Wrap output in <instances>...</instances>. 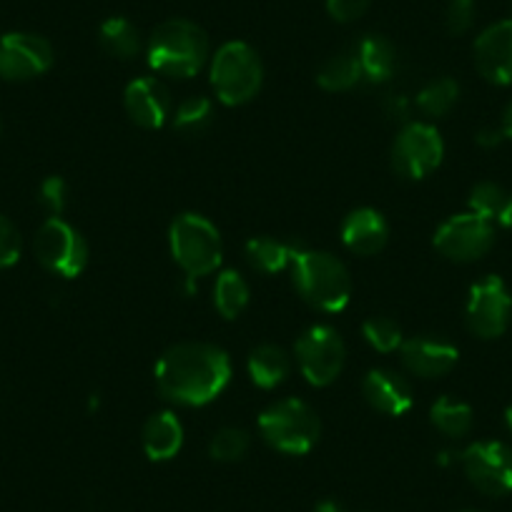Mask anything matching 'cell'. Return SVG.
I'll return each mask as SVG.
<instances>
[{
    "instance_id": "obj_37",
    "label": "cell",
    "mask_w": 512,
    "mask_h": 512,
    "mask_svg": "<svg viewBox=\"0 0 512 512\" xmlns=\"http://www.w3.org/2000/svg\"><path fill=\"white\" fill-rule=\"evenodd\" d=\"M502 141H505L502 128L492 126V128H482V131H477V144L485 146V149H495V146H500Z\"/></svg>"
},
{
    "instance_id": "obj_23",
    "label": "cell",
    "mask_w": 512,
    "mask_h": 512,
    "mask_svg": "<svg viewBox=\"0 0 512 512\" xmlns=\"http://www.w3.org/2000/svg\"><path fill=\"white\" fill-rule=\"evenodd\" d=\"M294 244L272 239V236H254L246 241V259L262 274H277L292 264Z\"/></svg>"
},
{
    "instance_id": "obj_40",
    "label": "cell",
    "mask_w": 512,
    "mask_h": 512,
    "mask_svg": "<svg viewBox=\"0 0 512 512\" xmlns=\"http://www.w3.org/2000/svg\"><path fill=\"white\" fill-rule=\"evenodd\" d=\"M317 512H344V507L337 500H322L317 505Z\"/></svg>"
},
{
    "instance_id": "obj_22",
    "label": "cell",
    "mask_w": 512,
    "mask_h": 512,
    "mask_svg": "<svg viewBox=\"0 0 512 512\" xmlns=\"http://www.w3.org/2000/svg\"><path fill=\"white\" fill-rule=\"evenodd\" d=\"M98 41H101L103 51L108 56L121 58V61H131L141 51L139 28L128 21V18L121 16H113L101 23V28H98Z\"/></svg>"
},
{
    "instance_id": "obj_4",
    "label": "cell",
    "mask_w": 512,
    "mask_h": 512,
    "mask_svg": "<svg viewBox=\"0 0 512 512\" xmlns=\"http://www.w3.org/2000/svg\"><path fill=\"white\" fill-rule=\"evenodd\" d=\"M264 81L262 58L249 43L229 41L216 51L211 61V86L216 98L226 106L249 103Z\"/></svg>"
},
{
    "instance_id": "obj_19",
    "label": "cell",
    "mask_w": 512,
    "mask_h": 512,
    "mask_svg": "<svg viewBox=\"0 0 512 512\" xmlns=\"http://www.w3.org/2000/svg\"><path fill=\"white\" fill-rule=\"evenodd\" d=\"M141 442H144V452L149 455V460L166 462L179 455L181 445H184V427L174 412H156L146 420Z\"/></svg>"
},
{
    "instance_id": "obj_5",
    "label": "cell",
    "mask_w": 512,
    "mask_h": 512,
    "mask_svg": "<svg viewBox=\"0 0 512 512\" xmlns=\"http://www.w3.org/2000/svg\"><path fill=\"white\" fill-rule=\"evenodd\" d=\"M169 246L174 262L191 279L214 272L224 256L219 229L206 216L194 214V211L176 216L169 231Z\"/></svg>"
},
{
    "instance_id": "obj_18",
    "label": "cell",
    "mask_w": 512,
    "mask_h": 512,
    "mask_svg": "<svg viewBox=\"0 0 512 512\" xmlns=\"http://www.w3.org/2000/svg\"><path fill=\"white\" fill-rule=\"evenodd\" d=\"M387 239H390V226L377 209H369V206L354 209L342 224L344 246L359 256H372L382 251Z\"/></svg>"
},
{
    "instance_id": "obj_24",
    "label": "cell",
    "mask_w": 512,
    "mask_h": 512,
    "mask_svg": "<svg viewBox=\"0 0 512 512\" xmlns=\"http://www.w3.org/2000/svg\"><path fill=\"white\" fill-rule=\"evenodd\" d=\"M362 66H359L357 53L352 51H339L329 56L317 71V83L324 91H349L362 81Z\"/></svg>"
},
{
    "instance_id": "obj_26",
    "label": "cell",
    "mask_w": 512,
    "mask_h": 512,
    "mask_svg": "<svg viewBox=\"0 0 512 512\" xmlns=\"http://www.w3.org/2000/svg\"><path fill=\"white\" fill-rule=\"evenodd\" d=\"M214 304L216 312L224 319H236L249 304V284L239 272L229 269L221 272L214 287Z\"/></svg>"
},
{
    "instance_id": "obj_30",
    "label": "cell",
    "mask_w": 512,
    "mask_h": 512,
    "mask_svg": "<svg viewBox=\"0 0 512 512\" xmlns=\"http://www.w3.org/2000/svg\"><path fill=\"white\" fill-rule=\"evenodd\" d=\"M362 334L377 352H395L402 347V329L390 317H369L362 324Z\"/></svg>"
},
{
    "instance_id": "obj_15",
    "label": "cell",
    "mask_w": 512,
    "mask_h": 512,
    "mask_svg": "<svg viewBox=\"0 0 512 512\" xmlns=\"http://www.w3.org/2000/svg\"><path fill=\"white\" fill-rule=\"evenodd\" d=\"M123 106L131 121L139 123L141 128H161L171 116V93L159 78H136L128 83L126 96H123Z\"/></svg>"
},
{
    "instance_id": "obj_29",
    "label": "cell",
    "mask_w": 512,
    "mask_h": 512,
    "mask_svg": "<svg viewBox=\"0 0 512 512\" xmlns=\"http://www.w3.org/2000/svg\"><path fill=\"white\" fill-rule=\"evenodd\" d=\"M249 435L239 427H224V430L216 432L209 442V455L216 462H239L244 460V455L249 452Z\"/></svg>"
},
{
    "instance_id": "obj_13",
    "label": "cell",
    "mask_w": 512,
    "mask_h": 512,
    "mask_svg": "<svg viewBox=\"0 0 512 512\" xmlns=\"http://www.w3.org/2000/svg\"><path fill=\"white\" fill-rule=\"evenodd\" d=\"M53 66V46L36 33H6L0 38V78L31 81Z\"/></svg>"
},
{
    "instance_id": "obj_11",
    "label": "cell",
    "mask_w": 512,
    "mask_h": 512,
    "mask_svg": "<svg viewBox=\"0 0 512 512\" xmlns=\"http://www.w3.org/2000/svg\"><path fill=\"white\" fill-rule=\"evenodd\" d=\"M512 317V297L505 282L495 274L472 284L467 297L465 319L467 327L480 339H497L505 334Z\"/></svg>"
},
{
    "instance_id": "obj_16",
    "label": "cell",
    "mask_w": 512,
    "mask_h": 512,
    "mask_svg": "<svg viewBox=\"0 0 512 512\" xmlns=\"http://www.w3.org/2000/svg\"><path fill=\"white\" fill-rule=\"evenodd\" d=\"M402 362L417 377H442L450 372L460 359V352L452 342L442 337H432V334H422V337H412L402 342L400 347Z\"/></svg>"
},
{
    "instance_id": "obj_21",
    "label": "cell",
    "mask_w": 512,
    "mask_h": 512,
    "mask_svg": "<svg viewBox=\"0 0 512 512\" xmlns=\"http://www.w3.org/2000/svg\"><path fill=\"white\" fill-rule=\"evenodd\" d=\"M246 367H249V377L256 387L274 390V387H279L289 377L292 359L277 344H262V347L251 349Z\"/></svg>"
},
{
    "instance_id": "obj_25",
    "label": "cell",
    "mask_w": 512,
    "mask_h": 512,
    "mask_svg": "<svg viewBox=\"0 0 512 512\" xmlns=\"http://www.w3.org/2000/svg\"><path fill=\"white\" fill-rule=\"evenodd\" d=\"M430 422L445 437H465L472 430V407L457 397H440L430 410Z\"/></svg>"
},
{
    "instance_id": "obj_9",
    "label": "cell",
    "mask_w": 512,
    "mask_h": 512,
    "mask_svg": "<svg viewBox=\"0 0 512 512\" xmlns=\"http://www.w3.org/2000/svg\"><path fill=\"white\" fill-rule=\"evenodd\" d=\"M294 352H297L299 369L314 387L332 384L342 374L344 359H347L344 339L339 337L337 329L327 327V324H317V327L307 329L297 339Z\"/></svg>"
},
{
    "instance_id": "obj_36",
    "label": "cell",
    "mask_w": 512,
    "mask_h": 512,
    "mask_svg": "<svg viewBox=\"0 0 512 512\" xmlns=\"http://www.w3.org/2000/svg\"><path fill=\"white\" fill-rule=\"evenodd\" d=\"M384 111H387L390 118L407 121V116H410V101L405 96H390V101L384 103Z\"/></svg>"
},
{
    "instance_id": "obj_14",
    "label": "cell",
    "mask_w": 512,
    "mask_h": 512,
    "mask_svg": "<svg viewBox=\"0 0 512 512\" xmlns=\"http://www.w3.org/2000/svg\"><path fill=\"white\" fill-rule=\"evenodd\" d=\"M475 66L495 86L512 83V21L492 23L475 41Z\"/></svg>"
},
{
    "instance_id": "obj_6",
    "label": "cell",
    "mask_w": 512,
    "mask_h": 512,
    "mask_svg": "<svg viewBox=\"0 0 512 512\" xmlns=\"http://www.w3.org/2000/svg\"><path fill=\"white\" fill-rule=\"evenodd\" d=\"M264 442L284 455H307L319 440V417L312 407L297 397L274 402L259 417Z\"/></svg>"
},
{
    "instance_id": "obj_27",
    "label": "cell",
    "mask_w": 512,
    "mask_h": 512,
    "mask_svg": "<svg viewBox=\"0 0 512 512\" xmlns=\"http://www.w3.org/2000/svg\"><path fill=\"white\" fill-rule=\"evenodd\" d=\"M460 101V83L450 76L435 78L417 93V108L430 118H442Z\"/></svg>"
},
{
    "instance_id": "obj_38",
    "label": "cell",
    "mask_w": 512,
    "mask_h": 512,
    "mask_svg": "<svg viewBox=\"0 0 512 512\" xmlns=\"http://www.w3.org/2000/svg\"><path fill=\"white\" fill-rule=\"evenodd\" d=\"M500 128H502V134H505V139H512V101L507 103L505 111H502Z\"/></svg>"
},
{
    "instance_id": "obj_28",
    "label": "cell",
    "mask_w": 512,
    "mask_h": 512,
    "mask_svg": "<svg viewBox=\"0 0 512 512\" xmlns=\"http://www.w3.org/2000/svg\"><path fill=\"white\" fill-rule=\"evenodd\" d=\"M211 101L206 96H191L179 103L174 113V128L186 136H199L204 134L206 128L211 126Z\"/></svg>"
},
{
    "instance_id": "obj_32",
    "label": "cell",
    "mask_w": 512,
    "mask_h": 512,
    "mask_svg": "<svg viewBox=\"0 0 512 512\" xmlns=\"http://www.w3.org/2000/svg\"><path fill=\"white\" fill-rule=\"evenodd\" d=\"M23 251V239L21 231L16 229L8 216L0 214V269H8L21 259Z\"/></svg>"
},
{
    "instance_id": "obj_35",
    "label": "cell",
    "mask_w": 512,
    "mask_h": 512,
    "mask_svg": "<svg viewBox=\"0 0 512 512\" xmlns=\"http://www.w3.org/2000/svg\"><path fill=\"white\" fill-rule=\"evenodd\" d=\"M372 0H327L329 16L337 23H354L367 13Z\"/></svg>"
},
{
    "instance_id": "obj_12",
    "label": "cell",
    "mask_w": 512,
    "mask_h": 512,
    "mask_svg": "<svg viewBox=\"0 0 512 512\" xmlns=\"http://www.w3.org/2000/svg\"><path fill=\"white\" fill-rule=\"evenodd\" d=\"M462 467L472 485L490 497L512 492V447L505 442H472L462 452Z\"/></svg>"
},
{
    "instance_id": "obj_3",
    "label": "cell",
    "mask_w": 512,
    "mask_h": 512,
    "mask_svg": "<svg viewBox=\"0 0 512 512\" xmlns=\"http://www.w3.org/2000/svg\"><path fill=\"white\" fill-rule=\"evenodd\" d=\"M149 66L169 78H191L209 61V36L186 18H171L156 26L146 46Z\"/></svg>"
},
{
    "instance_id": "obj_31",
    "label": "cell",
    "mask_w": 512,
    "mask_h": 512,
    "mask_svg": "<svg viewBox=\"0 0 512 512\" xmlns=\"http://www.w3.org/2000/svg\"><path fill=\"white\" fill-rule=\"evenodd\" d=\"M505 201V189H502L500 184H495V181H480V184L470 191V211L477 216H485V219L490 221H497Z\"/></svg>"
},
{
    "instance_id": "obj_8",
    "label": "cell",
    "mask_w": 512,
    "mask_h": 512,
    "mask_svg": "<svg viewBox=\"0 0 512 512\" xmlns=\"http://www.w3.org/2000/svg\"><path fill=\"white\" fill-rule=\"evenodd\" d=\"M445 156V141L432 123L412 121L392 144V169L402 179L420 181L430 176Z\"/></svg>"
},
{
    "instance_id": "obj_20",
    "label": "cell",
    "mask_w": 512,
    "mask_h": 512,
    "mask_svg": "<svg viewBox=\"0 0 512 512\" xmlns=\"http://www.w3.org/2000/svg\"><path fill=\"white\" fill-rule=\"evenodd\" d=\"M359 58V66H362V76L369 83H384L390 81L397 71V51L392 46L390 38L377 36V33H369L354 48Z\"/></svg>"
},
{
    "instance_id": "obj_39",
    "label": "cell",
    "mask_w": 512,
    "mask_h": 512,
    "mask_svg": "<svg viewBox=\"0 0 512 512\" xmlns=\"http://www.w3.org/2000/svg\"><path fill=\"white\" fill-rule=\"evenodd\" d=\"M497 221H500V226H505V229H512V196H507V201H505V206H502Z\"/></svg>"
},
{
    "instance_id": "obj_33",
    "label": "cell",
    "mask_w": 512,
    "mask_h": 512,
    "mask_svg": "<svg viewBox=\"0 0 512 512\" xmlns=\"http://www.w3.org/2000/svg\"><path fill=\"white\" fill-rule=\"evenodd\" d=\"M38 199H41L43 209L51 216H61V211L66 209L68 201V186L61 176H48L46 181L38 189Z\"/></svg>"
},
{
    "instance_id": "obj_17",
    "label": "cell",
    "mask_w": 512,
    "mask_h": 512,
    "mask_svg": "<svg viewBox=\"0 0 512 512\" xmlns=\"http://www.w3.org/2000/svg\"><path fill=\"white\" fill-rule=\"evenodd\" d=\"M362 392L374 410L400 417L412 410V387L395 369H372L362 382Z\"/></svg>"
},
{
    "instance_id": "obj_10",
    "label": "cell",
    "mask_w": 512,
    "mask_h": 512,
    "mask_svg": "<svg viewBox=\"0 0 512 512\" xmlns=\"http://www.w3.org/2000/svg\"><path fill=\"white\" fill-rule=\"evenodd\" d=\"M495 244V224L472 211L455 214L435 231V249L445 259L470 264L482 259Z\"/></svg>"
},
{
    "instance_id": "obj_41",
    "label": "cell",
    "mask_w": 512,
    "mask_h": 512,
    "mask_svg": "<svg viewBox=\"0 0 512 512\" xmlns=\"http://www.w3.org/2000/svg\"><path fill=\"white\" fill-rule=\"evenodd\" d=\"M505 425H507V430L512 432V405L505 410Z\"/></svg>"
},
{
    "instance_id": "obj_2",
    "label": "cell",
    "mask_w": 512,
    "mask_h": 512,
    "mask_svg": "<svg viewBox=\"0 0 512 512\" xmlns=\"http://www.w3.org/2000/svg\"><path fill=\"white\" fill-rule=\"evenodd\" d=\"M292 279L297 292L319 312H342L352 297V277L347 267L329 251L294 246Z\"/></svg>"
},
{
    "instance_id": "obj_34",
    "label": "cell",
    "mask_w": 512,
    "mask_h": 512,
    "mask_svg": "<svg viewBox=\"0 0 512 512\" xmlns=\"http://www.w3.org/2000/svg\"><path fill=\"white\" fill-rule=\"evenodd\" d=\"M445 23L452 36H462V33L470 31L472 23H475V0H450Z\"/></svg>"
},
{
    "instance_id": "obj_1",
    "label": "cell",
    "mask_w": 512,
    "mask_h": 512,
    "mask_svg": "<svg viewBox=\"0 0 512 512\" xmlns=\"http://www.w3.org/2000/svg\"><path fill=\"white\" fill-rule=\"evenodd\" d=\"M229 379V354L209 342L174 344L156 364L159 392L174 405H209L226 390Z\"/></svg>"
},
{
    "instance_id": "obj_7",
    "label": "cell",
    "mask_w": 512,
    "mask_h": 512,
    "mask_svg": "<svg viewBox=\"0 0 512 512\" xmlns=\"http://www.w3.org/2000/svg\"><path fill=\"white\" fill-rule=\"evenodd\" d=\"M33 249H36L38 262L58 277L76 279L88 264L86 239L61 216H48L43 221L36 241H33Z\"/></svg>"
}]
</instances>
